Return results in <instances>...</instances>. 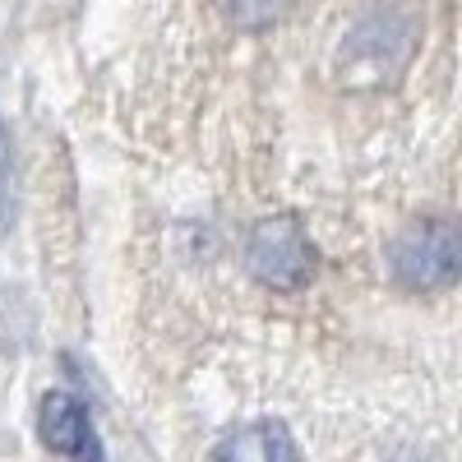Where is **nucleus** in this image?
<instances>
[{"label": "nucleus", "instance_id": "f257e3e1", "mask_svg": "<svg viewBox=\"0 0 462 462\" xmlns=\"http://www.w3.org/2000/svg\"><path fill=\"white\" fill-rule=\"evenodd\" d=\"M250 273L263 282V287H273V291H296L315 278V268H319V250L315 241L305 236V226L300 217L291 213H278V217H263L254 231H250Z\"/></svg>", "mask_w": 462, "mask_h": 462}, {"label": "nucleus", "instance_id": "20e7f679", "mask_svg": "<svg viewBox=\"0 0 462 462\" xmlns=\"http://www.w3.org/2000/svg\"><path fill=\"white\" fill-rule=\"evenodd\" d=\"M213 462H300L296 439L287 426L278 420H259V426H245L236 435H226Z\"/></svg>", "mask_w": 462, "mask_h": 462}, {"label": "nucleus", "instance_id": "7ed1b4c3", "mask_svg": "<svg viewBox=\"0 0 462 462\" xmlns=\"http://www.w3.org/2000/svg\"><path fill=\"white\" fill-rule=\"evenodd\" d=\"M37 430H42V444L69 462H106L97 430L88 420V407L74 393H47L42 398V416H37Z\"/></svg>", "mask_w": 462, "mask_h": 462}, {"label": "nucleus", "instance_id": "f03ea898", "mask_svg": "<svg viewBox=\"0 0 462 462\" xmlns=\"http://www.w3.org/2000/svg\"><path fill=\"white\" fill-rule=\"evenodd\" d=\"M393 278L411 291H439L457 278V231L453 222H416L393 245Z\"/></svg>", "mask_w": 462, "mask_h": 462}]
</instances>
